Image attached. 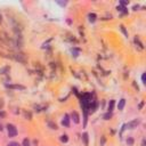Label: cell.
Returning a JSON list of instances; mask_svg holds the SVG:
<instances>
[{"label": "cell", "instance_id": "3957f363", "mask_svg": "<svg viewBox=\"0 0 146 146\" xmlns=\"http://www.w3.org/2000/svg\"><path fill=\"white\" fill-rule=\"evenodd\" d=\"M8 88H11V89H20V90H24L25 87L24 86H21V84H7Z\"/></svg>", "mask_w": 146, "mask_h": 146}, {"label": "cell", "instance_id": "8992f818", "mask_svg": "<svg viewBox=\"0 0 146 146\" xmlns=\"http://www.w3.org/2000/svg\"><path fill=\"white\" fill-rule=\"evenodd\" d=\"M72 119L75 123H79V115H78L77 112H73L72 113Z\"/></svg>", "mask_w": 146, "mask_h": 146}, {"label": "cell", "instance_id": "5b68a950", "mask_svg": "<svg viewBox=\"0 0 146 146\" xmlns=\"http://www.w3.org/2000/svg\"><path fill=\"white\" fill-rule=\"evenodd\" d=\"M124 105H125V99H124V98H122V99H120V102H119V104H118V108L121 111V110H123Z\"/></svg>", "mask_w": 146, "mask_h": 146}, {"label": "cell", "instance_id": "7c38bea8", "mask_svg": "<svg viewBox=\"0 0 146 146\" xmlns=\"http://www.w3.org/2000/svg\"><path fill=\"white\" fill-rule=\"evenodd\" d=\"M7 146H21V145L18 143H16V141H10V143H9Z\"/></svg>", "mask_w": 146, "mask_h": 146}, {"label": "cell", "instance_id": "6da1fadb", "mask_svg": "<svg viewBox=\"0 0 146 146\" xmlns=\"http://www.w3.org/2000/svg\"><path fill=\"white\" fill-rule=\"evenodd\" d=\"M7 131H8L9 137H15L17 135V129L14 124H7Z\"/></svg>", "mask_w": 146, "mask_h": 146}, {"label": "cell", "instance_id": "4fadbf2b", "mask_svg": "<svg viewBox=\"0 0 146 146\" xmlns=\"http://www.w3.org/2000/svg\"><path fill=\"white\" fill-rule=\"evenodd\" d=\"M141 81H143V83H146L145 82V73H143V75H141Z\"/></svg>", "mask_w": 146, "mask_h": 146}, {"label": "cell", "instance_id": "9c48e42d", "mask_svg": "<svg viewBox=\"0 0 146 146\" xmlns=\"http://www.w3.org/2000/svg\"><path fill=\"white\" fill-rule=\"evenodd\" d=\"M113 106H114V100H111L108 104V112H111L113 110Z\"/></svg>", "mask_w": 146, "mask_h": 146}, {"label": "cell", "instance_id": "277c9868", "mask_svg": "<svg viewBox=\"0 0 146 146\" xmlns=\"http://www.w3.org/2000/svg\"><path fill=\"white\" fill-rule=\"evenodd\" d=\"M138 123H139V120H134V121H131V122L128 123V127H129L130 129H134V128L136 127Z\"/></svg>", "mask_w": 146, "mask_h": 146}, {"label": "cell", "instance_id": "52a82bcc", "mask_svg": "<svg viewBox=\"0 0 146 146\" xmlns=\"http://www.w3.org/2000/svg\"><path fill=\"white\" fill-rule=\"evenodd\" d=\"M82 139H83L84 145L88 146V134H86V132H84V134L82 135Z\"/></svg>", "mask_w": 146, "mask_h": 146}, {"label": "cell", "instance_id": "30bf717a", "mask_svg": "<svg viewBox=\"0 0 146 146\" xmlns=\"http://www.w3.org/2000/svg\"><path fill=\"white\" fill-rule=\"evenodd\" d=\"M61 140H62V141H64V143H66V141L68 140L67 136H66V135H63V136H61Z\"/></svg>", "mask_w": 146, "mask_h": 146}, {"label": "cell", "instance_id": "ba28073f", "mask_svg": "<svg viewBox=\"0 0 146 146\" xmlns=\"http://www.w3.org/2000/svg\"><path fill=\"white\" fill-rule=\"evenodd\" d=\"M111 118H112V113H111V112H108V113L104 114V119H105V120H110Z\"/></svg>", "mask_w": 146, "mask_h": 146}, {"label": "cell", "instance_id": "7a4b0ae2", "mask_svg": "<svg viewBox=\"0 0 146 146\" xmlns=\"http://www.w3.org/2000/svg\"><path fill=\"white\" fill-rule=\"evenodd\" d=\"M62 124L65 125V127H68V125H70V116H68L67 114L64 115L63 120H62Z\"/></svg>", "mask_w": 146, "mask_h": 146}, {"label": "cell", "instance_id": "8fae6325", "mask_svg": "<svg viewBox=\"0 0 146 146\" xmlns=\"http://www.w3.org/2000/svg\"><path fill=\"white\" fill-rule=\"evenodd\" d=\"M23 146H30V141L27 138H25L24 140H23Z\"/></svg>", "mask_w": 146, "mask_h": 146}]
</instances>
